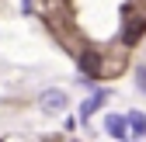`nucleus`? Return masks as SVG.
Instances as JSON below:
<instances>
[{
  "mask_svg": "<svg viewBox=\"0 0 146 142\" xmlns=\"http://www.w3.org/2000/svg\"><path fill=\"white\" fill-rule=\"evenodd\" d=\"M38 104H42V111H45V114H59V111H66L70 97L59 90V87H49V90L42 94V101H38Z\"/></svg>",
  "mask_w": 146,
  "mask_h": 142,
  "instance_id": "f257e3e1",
  "label": "nucleus"
},
{
  "mask_svg": "<svg viewBox=\"0 0 146 142\" xmlns=\"http://www.w3.org/2000/svg\"><path fill=\"white\" fill-rule=\"evenodd\" d=\"M129 128H132V135H146V114L143 111H129Z\"/></svg>",
  "mask_w": 146,
  "mask_h": 142,
  "instance_id": "39448f33",
  "label": "nucleus"
},
{
  "mask_svg": "<svg viewBox=\"0 0 146 142\" xmlns=\"http://www.w3.org/2000/svg\"><path fill=\"white\" fill-rule=\"evenodd\" d=\"M136 83H139V90L146 94V66H139V69H136Z\"/></svg>",
  "mask_w": 146,
  "mask_h": 142,
  "instance_id": "423d86ee",
  "label": "nucleus"
},
{
  "mask_svg": "<svg viewBox=\"0 0 146 142\" xmlns=\"http://www.w3.org/2000/svg\"><path fill=\"white\" fill-rule=\"evenodd\" d=\"M80 69H84V76H98V73H101V56L87 49L84 56H80Z\"/></svg>",
  "mask_w": 146,
  "mask_h": 142,
  "instance_id": "7ed1b4c3",
  "label": "nucleus"
},
{
  "mask_svg": "<svg viewBox=\"0 0 146 142\" xmlns=\"http://www.w3.org/2000/svg\"><path fill=\"white\" fill-rule=\"evenodd\" d=\"M104 128H108V135L111 139H125L132 128H129V114H108L104 118Z\"/></svg>",
  "mask_w": 146,
  "mask_h": 142,
  "instance_id": "f03ea898",
  "label": "nucleus"
},
{
  "mask_svg": "<svg viewBox=\"0 0 146 142\" xmlns=\"http://www.w3.org/2000/svg\"><path fill=\"white\" fill-rule=\"evenodd\" d=\"M108 97H111V94H108V90H98L94 97H90V101H84V108H80V118H90V114H94L98 108H101V104L108 101Z\"/></svg>",
  "mask_w": 146,
  "mask_h": 142,
  "instance_id": "20e7f679",
  "label": "nucleus"
}]
</instances>
